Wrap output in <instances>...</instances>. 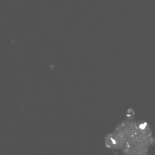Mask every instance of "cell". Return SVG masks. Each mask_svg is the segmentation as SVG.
<instances>
[{
    "label": "cell",
    "mask_w": 155,
    "mask_h": 155,
    "mask_svg": "<svg viewBox=\"0 0 155 155\" xmlns=\"http://www.w3.org/2000/svg\"><path fill=\"white\" fill-rule=\"evenodd\" d=\"M154 144L150 126L130 120L122 122L106 138L108 148L122 150L124 155H147L149 147Z\"/></svg>",
    "instance_id": "1"
}]
</instances>
